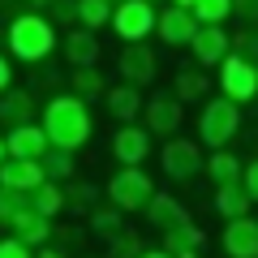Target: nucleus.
I'll list each match as a JSON object with an SVG mask.
<instances>
[{
	"label": "nucleus",
	"mask_w": 258,
	"mask_h": 258,
	"mask_svg": "<svg viewBox=\"0 0 258 258\" xmlns=\"http://www.w3.org/2000/svg\"><path fill=\"white\" fill-rule=\"evenodd\" d=\"M60 47V30L52 26V18L47 13H13L9 22H5V52H9L13 64H43L47 56Z\"/></svg>",
	"instance_id": "1"
},
{
	"label": "nucleus",
	"mask_w": 258,
	"mask_h": 258,
	"mask_svg": "<svg viewBox=\"0 0 258 258\" xmlns=\"http://www.w3.org/2000/svg\"><path fill=\"white\" fill-rule=\"evenodd\" d=\"M39 125H43L47 142L60 147V151H78V147H86V142L95 138L91 103H82L78 95H69V91L52 95V99L43 103V120H39Z\"/></svg>",
	"instance_id": "2"
},
{
	"label": "nucleus",
	"mask_w": 258,
	"mask_h": 258,
	"mask_svg": "<svg viewBox=\"0 0 258 258\" xmlns=\"http://www.w3.org/2000/svg\"><path fill=\"white\" fill-rule=\"evenodd\" d=\"M237 134H241V108L232 99H224V95H207L203 108H198V147L220 151Z\"/></svg>",
	"instance_id": "3"
},
{
	"label": "nucleus",
	"mask_w": 258,
	"mask_h": 258,
	"mask_svg": "<svg viewBox=\"0 0 258 258\" xmlns=\"http://www.w3.org/2000/svg\"><path fill=\"white\" fill-rule=\"evenodd\" d=\"M155 194V181H151L147 168L138 164H120L116 172L108 176V185H103V203H112L120 215H134L147 207V198Z\"/></svg>",
	"instance_id": "4"
},
{
	"label": "nucleus",
	"mask_w": 258,
	"mask_h": 258,
	"mask_svg": "<svg viewBox=\"0 0 258 258\" xmlns=\"http://www.w3.org/2000/svg\"><path fill=\"white\" fill-rule=\"evenodd\" d=\"M155 18L159 9L151 0H120V5H112L108 26L120 43H147V35H155Z\"/></svg>",
	"instance_id": "5"
},
{
	"label": "nucleus",
	"mask_w": 258,
	"mask_h": 258,
	"mask_svg": "<svg viewBox=\"0 0 258 258\" xmlns=\"http://www.w3.org/2000/svg\"><path fill=\"white\" fill-rule=\"evenodd\" d=\"M215 82H220V95L224 99H232L241 108V103L258 99V64L245 60V56H224L220 69H215Z\"/></svg>",
	"instance_id": "6"
},
{
	"label": "nucleus",
	"mask_w": 258,
	"mask_h": 258,
	"mask_svg": "<svg viewBox=\"0 0 258 258\" xmlns=\"http://www.w3.org/2000/svg\"><path fill=\"white\" fill-rule=\"evenodd\" d=\"M203 147H198V138H164V147H159V164H164V176L168 181H194V176L203 172Z\"/></svg>",
	"instance_id": "7"
},
{
	"label": "nucleus",
	"mask_w": 258,
	"mask_h": 258,
	"mask_svg": "<svg viewBox=\"0 0 258 258\" xmlns=\"http://www.w3.org/2000/svg\"><path fill=\"white\" fill-rule=\"evenodd\" d=\"M142 112H147V134L151 138H176L181 134V120H185V103L176 99L172 91H159V95H151L147 103H142Z\"/></svg>",
	"instance_id": "8"
},
{
	"label": "nucleus",
	"mask_w": 258,
	"mask_h": 258,
	"mask_svg": "<svg viewBox=\"0 0 258 258\" xmlns=\"http://www.w3.org/2000/svg\"><path fill=\"white\" fill-rule=\"evenodd\" d=\"M112 159L116 164H147L151 151H155V138L147 134V125H138V120H129V125H120L116 134H112Z\"/></svg>",
	"instance_id": "9"
},
{
	"label": "nucleus",
	"mask_w": 258,
	"mask_h": 258,
	"mask_svg": "<svg viewBox=\"0 0 258 258\" xmlns=\"http://www.w3.org/2000/svg\"><path fill=\"white\" fill-rule=\"evenodd\" d=\"M116 74H120V82H129V86H147V82H155L159 78V56L151 52L147 43H125V52L116 56Z\"/></svg>",
	"instance_id": "10"
},
{
	"label": "nucleus",
	"mask_w": 258,
	"mask_h": 258,
	"mask_svg": "<svg viewBox=\"0 0 258 258\" xmlns=\"http://www.w3.org/2000/svg\"><path fill=\"white\" fill-rule=\"evenodd\" d=\"M232 52V35L224 26H198L189 39V56L198 69H220V60Z\"/></svg>",
	"instance_id": "11"
},
{
	"label": "nucleus",
	"mask_w": 258,
	"mask_h": 258,
	"mask_svg": "<svg viewBox=\"0 0 258 258\" xmlns=\"http://www.w3.org/2000/svg\"><path fill=\"white\" fill-rule=\"evenodd\" d=\"M194 30H198V18H194L189 9H181V5H168L155 18V35H159V43H168V47H189Z\"/></svg>",
	"instance_id": "12"
},
{
	"label": "nucleus",
	"mask_w": 258,
	"mask_h": 258,
	"mask_svg": "<svg viewBox=\"0 0 258 258\" xmlns=\"http://www.w3.org/2000/svg\"><path fill=\"white\" fill-rule=\"evenodd\" d=\"M220 249L228 258H258V220L241 215V220H224Z\"/></svg>",
	"instance_id": "13"
},
{
	"label": "nucleus",
	"mask_w": 258,
	"mask_h": 258,
	"mask_svg": "<svg viewBox=\"0 0 258 258\" xmlns=\"http://www.w3.org/2000/svg\"><path fill=\"white\" fill-rule=\"evenodd\" d=\"M103 112H108L112 120H120V125H129V120H138L142 116V103H147V95L138 91V86H129V82H116L108 86V91L99 95Z\"/></svg>",
	"instance_id": "14"
},
{
	"label": "nucleus",
	"mask_w": 258,
	"mask_h": 258,
	"mask_svg": "<svg viewBox=\"0 0 258 258\" xmlns=\"http://www.w3.org/2000/svg\"><path fill=\"white\" fill-rule=\"evenodd\" d=\"M56 52L69 60V69H82V64H99V35L82 26H69L60 35V47Z\"/></svg>",
	"instance_id": "15"
},
{
	"label": "nucleus",
	"mask_w": 258,
	"mask_h": 258,
	"mask_svg": "<svg viewBox=\"0 0 258 258\" xmlns=\"http://www.w3.org/2000/svg\"><path fill=\"white\" fill-rule=\"evenodd\" d=\"M203 245H207V232L185 215L181 224L164 228V245H159V249H168L172 258H203Z\"/></svg>",
	"instance_id": "16"
},
{
	"label": "nucleus",
	"mask_w": 258,
	"mask_h": 258,
	"mask_svg": "<svg viewBox=\"0 0 258 258\" xmlns=\"http://www.w3.org/2000/svg\"><path fill=\"white\" fill-rule=\"evenodd\" d=\"M35 116H39V99L30 86H9L0 95V125L18 129V125H30Z\"/></svg>",
	"instance_id": "17"
},
{
	"label": "nucleus",
	"mask_w": 258,
	"mask_h": 258,
	"mask_svg": "<svg viewBox=\"0 0 258 258\" xmlns=\"http://www.w3.org/2000/svg\"><path fill=\"white\" fill-rule=\"evenodd\" d=\"M52 147L43 134V125L39 120H30V125H18L5 134V151H9V159H43V151Z\"/></svg>",
	"instance_id": "18"
},
{
	"label": "nucleus",
	"mask_w": 258,
	"mask_h": 258,
	"mask_svg": "<svg viewBox=\"0 0 258 258\" xmlns=\"http://www.w3.org/2000/svg\"><path fill=\"white\" fill-rule=\"evenodd\" d=\"M172 95L181 103H203L207 95H211V78H207V69H198V64H181L176 69V78H172Z\"/></svg>",
	"instance_id": "19"
},
{
	"label": "nucleus",
	"mask_w": 258,
	"mask_h": 258,
	"mask_svg": "<svg viewBox=\"0 0 258 258\" xmlns=\"http://www.w3.org/2000/svg\"><path fill=\"white\" fill-rule=\"evenodd\" d=\"M39 181H47L39 159H5V164H0V185H9V189L30 194Z\"/></svg>",
	"instance_id": "20"
},
{
	"label": "nucleus",
	"mask_w": 258,
	"mask_h": 258,
	"mask_svg": "<svg viewBox=\"0 0 258 258\" xmlns=\"http://www.w3.org/2000/svg\"><path fill=\"white\" fill-rule=\"evenodd\" d=\"M142 211H147V220L155 224L159 232H164V228H172V224H181L185 215H189V211H185V203L176 198V194H159V189L147 198V207H142Z\"/></svg>",
	"instance_id": "21"
},
{
	"label": "nucleus",
	"mask_w": 258,
	"mask_h": 258,
	"mask_svg": "<svg viewBox=\"0 0 258 258\" xmlns=\"http://www.w3.org/2000/svg\"><path fill=\"white\" fill-rule=\"evenodd\" d=\"M26 203L35 215H43V220H56V215H64V185L60 181H39L35 189L26 194Z\"/></svg>",
	"instance_id": "22"
},
{
	"label": "nucleus",
	"mask_w": 258,
	"mask_h": 258,
	"mask_svg": "<svg viewBox=\"0 0 258 258\" xmlns=\"http://www.w3.org/2000/svg\"><path fill=\"white\" fill-rule=\"evenodd\" d=\"M211 207H215V215L220 220H241V215H249V194L241 189V181H232V185H215V198H211Z\"/></svg>",
	"instance_id": "23"
},
{
	"label": "nucleus",
	"mask_w": 258,
	"mask_h": 258,
	"mask_svg": "<svg viewBox=\"0 0 258 258\" xmlns=\"http://www.w3.org/2000/svg\"><path fill=\"white\" fill-rule=\"evenodd\" d=\"M108 91V78H103L99 64H82V69H69V95H78L82 103L99 99Z\"/></svg>",
	"instance_id": "24"
},
{
	"label": "nucleus",
	"mask_w": 258,
	"mask_h": 258,
	"mask_svg": "<svg viewBox=\"0 0 258 258\" xmlns=\"http://www.w3.org/2000/svg\"><path fill=\"white\" fill-rule=\"evenodd\" d=\"M241 164H245L241 155H232L228 147H220V151H211L203 159V172L211 176V185H232V181H241Z\"/></svg>",
	"instance_id": "25"
},
{
	"label": "nucleus",
	"mask_w": 258,
	"mask_h": 258,
	"mask_svg": "<svg viewBox=\"0 0 258 258\" xmlns=\"http://www.w3.org/2000/svg\"><path fill=\"white\" fill-rule=\"evenodd\" d=\"M13 237L22 241V245H30V249H43V245H52V220H43V215H35V211H26L18 224H13Z\"/></svg>",
	"instance_id": "26"
},
{
	"label": "nucleus",
	"mask_w": 258,
	"mask_h": 258,
	"mask_svg": "<svg viewBox=\"0 0 258 258\" xmlns=\"http://www.w3.org/2000/svg\"><path fill=\"white\" fill-rule=\"evenodd\" d=\"M39 164H43V176H47V181H60V185H64V181H74V176H78V151L47 147Z\"/></svg>",
	"instance_id": "27"
},
{
	"label": "nucleus",
	"mask_w": 258,
	"mask_h": 258,
	"mask_svg": "<svg viewBox=\"0 0 258 258\" xmlns=\"http://www.w3.org/2000/svg\"><path fill=\"white\" fill-rule=\"evenodd\" d=\"M120 228H125V215H120L112 203H99L91 215H86V232H95V237H103V241H112Z\"/></svg>",
	"instance_id": "28"
},
{
	"label": "nucleus",
	"mask_w": 258,
	"mask_h": 258,
	"mask_svg": "<svg viewBox=\"0 0 258 258\" xmlns=\"http://www.w3.org/2000/svg\"><path fill=\"white\" fill-rule=\"evenodd\" d=\"M99 207V189L91 181H64V211L74 215H91Z\"/></svg>",
	"instance_id": "29"
},
{
	"label": "nucleus",
	"mask_w": 258,
	"mask_h": 258,
	"mask_svg": "<svg viewBox=\"0 0 258 258\" xmlns=\"http://www.w3.org/2000/svg\"><path fill=\"white\" fill-rule=\"evenodd\" d=\"M112 22V0H78V26L99 35Z\"/></svg>",
	"instance_id": "30"
},
{
	"label": "nucleus",
	"mask_w": 258,
	"mask_h": 258,
	"mask_svg": "<svg viewBox=\"0 0 258 258\" xmlns=\"http://www.w3.org/2000/svg\"><path fill=\"white\" fill-rule=\"evenodd\" d=\"M26 211H30L26 194H22V189H9V185H0V228H13Z\"/></svg>",
	"instance_id": "31"
},
{
	"label": "nucleus",
	"mask_w": 258,
	"mask_h": 258,
	"mask_svg": "<svg viewBox=\"0 0 258 258\" xmlns=\"http://www.w3.org/2000/svg\"><path fill=\"white\" fill-rule=\"evenodd\" d=\"M189 13L198 18V26H224L232 18V0H194Z\"/></svg>",
	"instance_id": "32"
},
{
	"label": "nucleus",
	"mask_w": 258,
	"mask_h": 258,
	"mask_svg": "<svg viewBox=\"0 0 258 258\" xmlns=\"http://www.w3.org/2000/svg\"><path fill=\"white\" fill-rule=\"evenodd\" d=\"M142 249H147V245H142V237H138V232H129V228H120L116 237L108 241V258H138Z\"/></svg>",
	"instance_id": "33"
},
{
	"label": "nucleus",
	"mask_w": 258,
	"mask_h": 258,
	"mask_svg": "<svg viewBox=\"0 0 258 258\" xmlns=\"http://www.w3.org/2000/svg\"><path fill=\"white\" fill-rule=\"evenodd\" d=\"M232 35V56H245V60L258 64V26H241V30H228Z\"/></svg>",
	"instance_id": "34"
},
{
	"label": "nucleus",
	"mask_w": 258,
	"mask_h": 258,
	"mask_svg": "<svg viewBox=\"0 0 258 258\" xmlns=\"http://www.w3.org/2000/svg\"><path fill=\"white\" fill-rule=\"evenodd\" d=\"M47 18H52V26H78V0H52Z\"/></svg>",
	"instance_id": "35"
},
{
	"label": "nucleus",
	"mask_w": 258,
	"mask_h": 258,
	"mask_svg": "<svg viewBox=\"0 0 258 258\" xmlns=\"http://www.w3.org/2000/svg\"><path fill=\"white\" fill-rule=\"evenodd\" d=\"M241 189L249 194V203H258V159H245L241 164Z\"/></svg>",
	"instance_id": "36"
},
{
	"label": "nucleus",
	"mask_w": 258,
	"mask_h": 258,
	"mask_svg": "<svg viewBox=\"0 0 258 258\" xmlns=\"http://www.w3.org/2000/svg\"><path fill=\"white\" fill-rule=\"evenodd\" d=\"M0 258H35V249L22 245V241L9 232V237H0Z\"/></svg>",
	"instance_id": "37"
},
{
	"label": "nucleus",
	"mask_w": 258,
	"mask_h": 258,
	"mask_svg": "<svg viewBox=\"0 0 258 258\" xmlns=\"http://www.w3.org/2000/svg\"><path fill=\"white\" fill-rule=\"evenodd\" d=\"M232 18H241L245 26L249 22L258 26V0H232Z\"/></svg>",
	"instance_id": "38"
},
{
	"label": "nucleus",
	"mask_w": 258,
	"mask_h": 258,
	"mask_svg": "<svg viewBox=\"0 0 258 258\" xmlns=\"http://www.w3.org/2000/svg\"><path fill=\"white\" fill-rule=\"evenodd\" d=\"M52 241H56V249H64V245H82V232H78V228H52Z\"/></svg>",
	"instance_id": "39"
},
{
	"label": "nucleus",
	"mask_w": 258,
	"mask_h": 258,
	"mask_svg": "<svg viewBox=\"0 0 258 258\" xmlns=\"http://www.w3.org/2000/svg\"><path fill=\"white\" fill-rule=\"evenodd\" d=\"M13 86V60H9V52H0V95Z\"/></svg>",
	"instance_id": "40"
},
{
	"label": "nucleus",
	"mask_w": 258,
	"mask_h": 258,
	"mask_svg": "<svg viewBox=\"0 0 258 258\" xmlns=\"http://www.w3.org/2000/svg\"><path fill=\"white\" fill-rule=\"evenodd\" d=\"M47 5L52 0H22V9H30V13H47Z\"/></svg>",
	"instance_id": "41"
},
{
	"label": "nucleus",
	"mask_w": 258,
	"mask_h": 258,
	"mask_svg": "<svg viewBox=\"0 0 258 258\" xmlns=\"http://www.w3.org/2000/svg\"><path fill=\"white\" fill-rule=\"evenodd\" d=\"M35 258H69V254H64V249H56V245H43Z\"/></svg>",
	"instance_id": "42"
},
{
	"label": "nucleus",
	"mask_w": 258,
	"mask_h": 258,
	"mask_svg": "<svg viewBox=\"0 0 258 258\" xmlns=\"http://www.w3.org/2000/svg\"><path fill=\"white\" fill-rule=\"evenodd\" d=\"M138 258H172V254H168V249H142Z\"/></svg>",
	"instance_id": "43"
},
{
	"label": "nucleus",
	"mask_w": 258,
	"mask_h": 258,
	"mask_svg": "<svg viewBox=\"0 0 258 258\" xmlns=\"http://www.w3.org/2000/svg\"><path fill=\"white\" fill-rule=\"evenodd\" d=\"M5 159H9V151H5V134H0V164H5Z\"/></svg>",
	"instance_id": "44"
},
{
	"label": "nucleus",
	"mask_w": 258,
	"mask_h": 258,
	"mask_svg": "<svg viewBox=\"0 0 258 258\" xmlns=\"http://www.w3.org/2000/svg\"><path fill=\"white\" fill-rule=\"evenodd\" d=\"M168 5H181V9H194V0H168Z\"/></svg>",
	"instance_id": "45"
},
{
	"label": "nucleus",
	"mask_w": 258,
	"mask_h": 258,
	"mask_svg": "<svg viewBox=\"0 0 258 258\" xmlns=\"http://www.w3.org/2000/svg\"><path fill=\"white\" fill-rule=\"evenodd\" d=\"M112 5H120V0H112Z\"/></svg>",
	"instance_id": "46"
},
{
	"label": "nucleus",
	"mask_w": 258,
	"mask_h": 258,
	"mask_svg": "<svg viewBox=\"0 0 258 258\" xmlns=\"http://www.w3.org/2000/svg\"><path fill=\"white\" fill-rule=\"evenodd\" d=\"M151 5H155V0H151Z\"/></svg>",
	"instance_id": "47"
}]
</instances>
